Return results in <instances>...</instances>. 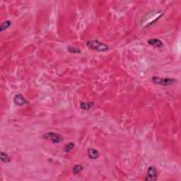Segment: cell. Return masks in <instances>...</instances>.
Returning <instances> with one entry per match:
<instances>
[{"mask_svg": "<svg viewBox=\"0 0 181 181\" xmlns=\"http://www.w3.org/2000/svg\"><path fill=\"white\" fill-rule=\"evenodd\" d=\"M1 161L5 163H9L11 162V159L9 156V155L7 153H6L4 151L1 152Z\"/></svg>", "mask_w": 181, "mask_h": 181, "instance_id": "obj_10", "label": "cell"}, {"mask_svg": "<svg viewBox=\"0 0 181 181\" xmlns=\"http://www.w3.org/2000/svg\"><path fill=\"white\" fill-rule=\"evenodd\" d=\"M158 176H159V173H158L157 169L156 168L155 166H151L147 169L146 176L145 177V180L155 181L158 179Z\"/></svg>", "mask_w": 181, "mask_h": 181, "instance_id": "obj_4", "label": "cell"}, {"mask_svg": "<svg viewBox=\"0 0 181 181\" xmlns=\"http://www.w3.org/2000/svg\"><path fill=\"white\" fill-rule=\"evenodd\" d=\"M43 138L45 139V140L51 141L53 144H59V143L63 141V137L62 135L53 132H47V133L44 134L43 135Z\"/></svg>", "mask_w": 181, "mask_h": 181, "instance_id": "obj_3", "label": "cell"}, {"mask_svg": "<svg viewBox=\"0 0 181 181\" xmlns=\"http://www.w3.org/2000/svg\"><path fill=\"white\" fill-rule=\"evenodd\" d=\"M74 146H75V144L72 142H70V143H69V144L65 145L63 150H64L65 153H69V151H71L72 149H74Z\"/></svg>", "mask_w": 181, "mask_h": 181, "instance_id": "obj_13", "label": "cell"}, {"mask_svg": "<svg viewBox=\"0 0 181 181\" xmlns=\"http://www.w3.org/2000/svg\"><path fill=\"white\" fill-rule=\"evenodd\" d=\"M84 169L83 166L81 164H76V165L73 167V174L74 175H78L80 172L82 171V170Z\"/></svg>", "mask_w": 181, "mask_h": 181, "instance_id": "obj_11", "label": "cell"}, {"mask_svg": "<svg viewBox=\"0 0 181 181\" xmlns=\"http://www.w3.org/2000/svg\"><path fill=\"white\" fill-rule=\"evenodd\" d=\"M14 102L16 106H24L28 104L29 103L26 98L24 97V96L21 94H16L14 97Z\"/></svg>", "mask_w": 181, "mask_h": 181, "instance_id": "obj_5", "label": "cell"}, {"mask_svg": "<svg viewBox=\"0 0 181 181\" xmlns=\"http://www.w3.org/2000/svg\"><path fill=\"white\" fill-rule=\"evenodd\" d=\"M87 154L88 158L92 160H96L98 159V157H99L100 156L98 151L96 150V149H93V148H90L88 149Z\"/></svg>", "mask_w": 181, "mask_h": 181, "instance_id": "obj_7", "label": "cell"}, {"mask_svg": "<svg viewBox=\"0 0 181 181\" xmlns=\"http://www.w3.org/2000/svg\"><path fill=\"white\" fill-rule=\"evenodd\" d=\"M86 45L90 49L95 50L97 52H106L109 49L108 45L107 44L102 43L98 40H91L88 41L86 43Z\"/></svg>", "mask_w": 181, "mask_h": 181, "instance_id": "obj_1", "label": "cell"}, {"mask_svg": "<svg viewBox=\"0 0 181 181\" xmlns=\"http://www.w3.org/2000/svg\"><path fill=\"white\" fill-rule=\"evenodd\" d=\"M147 43L149 45L153 46L156 48H161L163 47V43L162 42L161 40L158 39V38H151L149 39Z\"/></svg>", "mask_w": 181, "mask_h": 181, "instance_id": "obj_6", "label": "cell"}, {"mask_svg": "<svg viewBox=\"0 0 181 181\" xmlns=\"http://www.w3.org/2000/svg\"><path fill=\"white\" fill-rule=\"evenodd\" d=\"M151 81H153V84L162 86H171L176 83L177 81L176 79H173V78H161L158 77H151Z\"/></svg>", "mask_w": 181, "mask_h": 181, "instance_id": "obj_2", "label": "cell"}, {"mask_svg": "<svg viewBox=\"0 0 181 181\" xmlns=\"http://www.w3.org/2000/svg\"><path fill=\"white\" fill-rule=\"evenodd\" d=\"M94 106V102H81L80 103V108L84 110H88Z\"/></svg>", "mask_w": 181, "mask_h": 181, "instance_id": "obj_8", "label": "cell"}, {"mask_svg": "<svg viewBox=\"0 0 181 181\" xmlns=\"http://www.w3.org/2000/svg\"><path fill=\"white\" fill-rule=\"evenodd\" d=\"M67 51L70 52V53H74V54H79L81 52V49H79V48H78L73 47V46H69V47L67 48Z\"/></svg>", "mask_w": 181, "mask_h": 181, "instance_id": "obj_12", "label": "cell"}, {"mask_svg": "<svg viewBox=\"0 0 181 181\" xmlns=\"http://www.w3.org/2000/svg\"><path fill=\"white\" fill-rule=\"evenodd\" d=\"M12 25V21L10 20H7L5 21L2 22L1 24V26H0V31L1 32H3L4 31L7 30L9 28L10 26H11Z\"/></svg>", "mask_w": 181, "mask_h": 181, "instance_id": "obj_9", "label": "cell"}]
</instances>
